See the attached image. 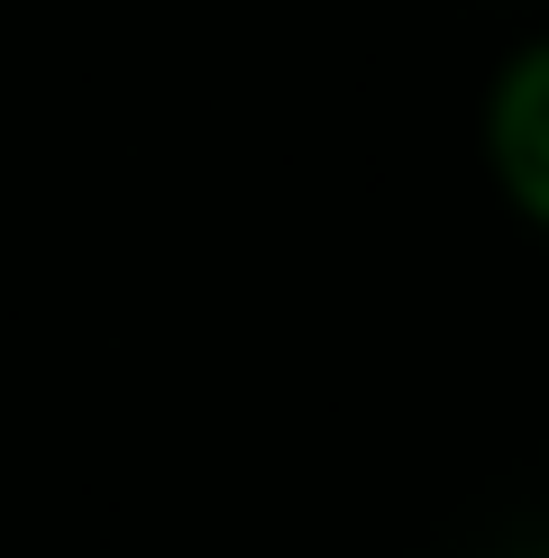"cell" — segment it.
<instances>
[{
    "label": "cell",
    "instance_id": "1",
    "mask_svg": "<svg viewBox=\"0 0 549 558\" xmlns=\"http://www.w3.org/2000/svg\"><path fill=\"white\" fill-rule=\"evenodd\" d=\"M476 156H486L503 211L549 239V28L495 64L486 101H476Z\"/></svg>",
    "mask_w": 549,
    "mask_h": 558
}]
</instances>
